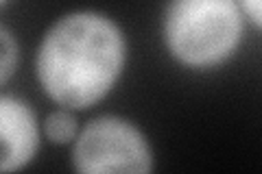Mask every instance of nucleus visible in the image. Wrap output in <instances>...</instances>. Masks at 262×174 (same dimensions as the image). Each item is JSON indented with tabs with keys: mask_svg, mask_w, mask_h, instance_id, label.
<instances>
[{
	"mask_svg": "<svg viewBox=\"0 0 262 174\" xmlns=\"http://www.w3.org/2000/svg\"><path fill=\"white\" fill-rule=\"evenodd\" d=\"M42 131L46 139L55 146H70L79 135V122L77 115L72 109H66V107H59L57 111L48 113L44 122H42Z\"/></svg>",
	"mask_w": 262,
	"mask_h": 174,
	"instance_id": "39448f33",
	"label": "nucleus"
},
{
	"mask_svg": "<svg viewBox=\"0 0 262 174\" xmlns=\"http://www.w3.org/2000/svg\"><path fill=\"white\" fill-rule=\"evenodd\" d=\"M42 133L44 131H39L37 115L27 101L11 94L0 96V170L9 174L27 168L39 151Z\"/></svg>",
	"mask_w": 262,
	"mask_h": 174,
	"instance_id": "20e7f679",
	"label": "nucleus"
},
{
	"mask_svg": "<svg viewBox=\"0 0 262 174\" xmlns=\"http://www.w3.org/2000/svg\"><path fill=\"white\" fill-rule=\"evenodd\" d=\"M0 51H3V59H0V83L7 85L9 79L13 77L15 68H18V59H20L18 41L13 39V35L7 27L0 29Z\"/></svg>",
	"mask_w": 262,
	"mask_h": 174,
	"instance_id": "423d86ee",
	"label": "nucleus"
},
{
	"mask_svg": "<svg viewBox=\"0 0 262 174\" xmlns=\"http://www.w3.org/2000/svg\"><path fill=\"white\" fill-rule=\"evenodd\" d=\"M127 65V37L107 13L79 9L46 29L35 55L42 92L72 111L107 98Z\"/></svg>",
	"mask_w": 262,
	"mask_h": 174,
	"instance_id": "f257e3e1",
	"label": "nucleus"
},
{
	"mask_svg": "<svg viewBox=\"0 0 262 174\" xmlns=\"http://www.w3.org/2000/svg\"><path fill=\"white\" fill-rule=\"evenodd\" d=\"M72 168L81 174H146L153 151L140 127L122 115H98L72 142Z\"/></svg>",
	"mask_w": 262,
	"mask_h": 174,
	"instance_id": "7ed1b4c3",
	"label": "nucleus"
},
{
	"mask_svg": "<svg viewBox=\"0 0 262 174\" xmlns=\"http://www.w3.org/2000/svg\"><path fill=\"white\" fill-rule=\"evenodd\" d=\"M241 9L253 27L262 31V0H238Z\"/></svg>",
	"mask_w": 262,
	"mask_h": 174,
	"instance_id": "0eeeda50",
	"label": "nucleus"
},
{
	"mask_svg": "<svg viewBox=\"0 0 262 174\" xmlns=\"http://www.w3.org/2000/svg\"><path fill=\"white\" fill-rule=\"evenodd\" d=\"M0 3H3V5H7V3H9V0H0Z\"/></svg>",
	"mask_w": 262,
	"mask_h": 174,
	"instance_id": "6e6552de",
	"label": "nucleus"
},
{
	"mask_svg": "<svg viewBox=\"0 0 262 174\" xmlns=\"http://www.w3.org/2000/svg\"><path fill=\"white\" fill-rule=\"evenodd\" d=\"M245 20L238 0H168L162 41L184 68L214 70L238 53Z\"/></svg>",
	"mask_w": 262,
	"mask_h": 174,
	"instance_id": "f03ea898",
	"label": "nucleus"
}]
</instances>
